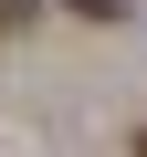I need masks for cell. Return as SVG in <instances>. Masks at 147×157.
Masks as SVG:
<instances>
[{
  "instance_id": "cell-1",
  "label": "cell",
  "mask_w": 147,
  "mask_h": 157,
  "mask_svg": "<svg viewBox=\"0 0 147 157\" xmlns=\"http://www.w3.org/2000/svg\"><path fill=\"white\" fill-rule=\"evenodd\" d=\"M137 157H147V126H137Z\"/></svg>"
}]
</instances>
